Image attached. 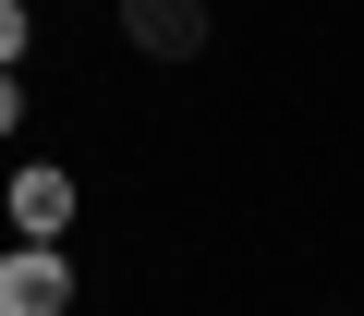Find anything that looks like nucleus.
I'll return each instance as SVG.
<instances>
[{"label":"nucleus","mask_w":364,"mask_h":316,"mask_svg":"<svg viewBox=\"0 0 364 316\" xmlns=\"http://www.w3.org/2000/svg\"><path fill=\"white\" fill-rule=\"evenodd\" d=\"M122 37L146 61H195L207 49V0H122Z\"/></svg>","instance_id":"nucleus-2"},{"label":"nucleus","mask_w":364,"mask_h":316,"mask_svg":"<svg viewBox=\"0 0 364 316\" xmlns=\"http://www.w3.org/2000/svg\"><path fill=\"white\" fill-rule=\"evenodd\" d=\"M13 231H25V243H61V231H73V171L25 158V171H13Z\"/></svg>","instance_id":"nucleus-3"},{"label":"nucleus","mask_w":364,"mask_h":316,"mask_svg":"<svg viewBox=\"0 0 364 316\" xmlns=\"http://www.w3.org/2000/svg\"><path fill=\"white\" fill-rule=\"evenodd\" d=\"M0 316H73V256L13 243V256H0Z\"/></svg>","instance_id":"nucleus-1"}]
</instances>
